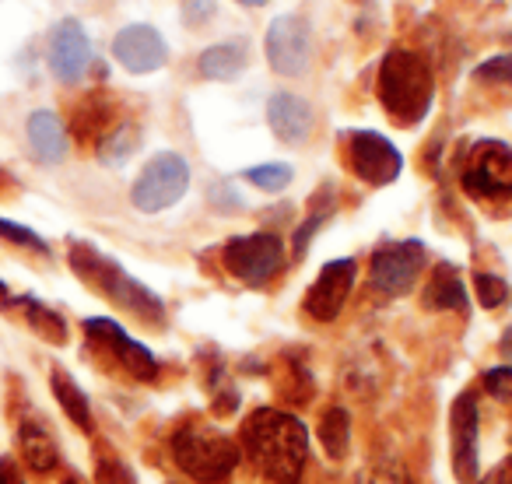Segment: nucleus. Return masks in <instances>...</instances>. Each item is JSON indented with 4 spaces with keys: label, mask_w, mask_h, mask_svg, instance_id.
<instances>
[{
    "label": "nucleus",
    "mask_w": 512,
    "mask_h": 484,
    "mask_svg": "<svg viewBox=\"0 0 512 484\" xmlns=\"http://www.w3.org/2000/svg\"><path fill=\"white\" fill-rule=\"evenodd\" d=\"M242 449L256 463V470H264L271 481L295 484L306 467L309 435L299 418L274 411V407H260L242 425Z\"/></svg>",
    "instance_id": "f257e3e1"
},
{
    "label": "nucleus",
    "mask_w": 512,
    "mask_h": 484,
    "mask_svg": "<svg viewBox=\"0 0 512 484\" xmlns=\"http://www.w3.org/2000/svg\"><path fill=\"white\" fill-rule=\"evenodd\" d=\"M435 81L428 64L411 50H390L379 64V102L400 127H414L428 116Z\"/></svg>",
    "instance_id": "f03ea898"
},
{
    "label": "nucleus",
    "mask_w": 512,
    "mask_h": 484,
    "mask_svg": "<svg viewBox=\"0 0 512 484\" xmlns=\"http://www.w3.org/2000/svg\"><path fill=\"white\" fill-rule=\"evenodd\" d=\"M71 267L95 288V292H102L109 302H116L120 309L141 316L144 323H155V327H162V323H165L162 299H158L155 292H148V288H144L137 278H130V274L116 264V260H109L106 253H99L95 246L74 242V246H71Z\"/></svg>",
    "instance_id": "7ed1b4c3"
},
{
    "label": "nucleus",
    "mask_w": 512,
    "mask_h": 484,
    "mask_svg": "<svg viewBox=\"0 0 512 484\" xmlns=\"http://www.w3.org/2000/svg\"><path fill=\"white\" fill-rule=\"evenodd\" d=\"M172 460H176L179 470L190 474L193 481L221 484L235 470L239 449H235V442L228 439L225 432L190 421V425H183L172 435Z\"/></svg>",
    "instance_id": "20e7f679"
},
{
    "label": "nucleus",
    "mask_w": 512,
    "mask_h": 484,
    "mask_svg": "<svg viewBox=\"0 0 512 484\" xmlns=\"http://www.w3.org/2000/svg\"><path fill=\"white\" fill-rule=\"evenodd\" d=\"M186 190H190V165H186V158L176 155V151H162V155H155L144 165L134 190H130V200H134L137 211L155 214L172 207L176 200H183Z\"/></svg>",
    "instance_id": "39448f33"
},
{
    "label": "nucleus",
    "mask_w": 512,
    "mask_h": 484,
    "mask_svg": "<svg viewBox=\"0 0 512 484\" xmlns=\"http://www.w3.org/2000/svg\"><path fill=\"white\" fill-rule=\"evenodd\" d=\"M221 260H225L232 278L246 281V285H267L285 264V242L274 232L239 235V239L225 242Z\"/></svg>",
    "instance_id": "423d86ee"
},
{
    "label": "nucleus",
    "mask_w": 512,
    "mask_h": 484,
    "mask_svg": "<svg viewBox=\"0 0 512 484\" xmlns=\"http://www.w3.org/2000/svg\"><path fill=\"white\" fill-rule=\"evenodd\" d=\"M463 190L470 197H509L512 193V148L502 141H477L463 162Z\"/></svg>",
    "instance_id": "0eeeda50"
},
{
    "label": "nucleus",
    "mask_w": 512,
    "mask_h": 484,
    "mask_svg": "<svg viewBox=\"0 0 512 484\" xmlns=\"http://www.w3.org/2000/svg\"><path fill=\"white\" fill-rule=\"evenodd\" d=\"M421 271H425V246L414 239L386 242L372 253V288L390 299L411 292Z\"/></svg>",
    "instance_id": "6e6552de"
},
{
    "label": "nucleus",
    "mask_w": 512,
    "mask_h": 484,
    "mask_svg": "<svg viewBox=\"0 0 512 484\" xmlns=\"http://www.w3.org/2000/svg\"><path fill=\"white\" fill-rule=\"evenodd\" d=\"M267 60L285 78H299L313 64V29L299 15H281L267 29Z\"/></svg>",
    "instance_id": "1a4fd4ad"
},
{
    "label": "nucleus",
    "mask_w": 512,
    "mask_h": 484,
    "mask_svg": "<svg viewBox=\"0 0 512 484\" xmlns=\"http://www.w3.org/2000/svg\"><path fill=\"white\" fill-rule=\"evenodd\" d=\"M348 141V162L351 172L358 179H365L369 186H386L400 176L404 169V158L400 151L386 141L383 134H372V130H355V134L344 137Z\"/></svg>",
    "instance_id": "9d476101"
},
{
    "label": "nucleus",
    "mask_w": 512,
    "mask_h": 484,
    "mask_svg": "<svg viewBox=\"0 0 512 484\" xmlns=\"http://www.w3.org/2000/svg\"><path fill=\"white\" fill-rule=\"evenodd\" d=\"M85 334L92 337L95 348L106 351V355L113 358L120 369H127L134 379H155L158 376L155 355H151L141 341H134L120 323L106 320V316H99V320H85Z\"/></svg>",
    "instance_id": "9b49d317"
},
{
    "label": "nucleus",
    "mask_w": 512,
    "mask_h": 484,
    "mask_svg": "<svg viewBox=\"0 0 512 484\" xmlns=\"http://www.w3.org/2000/svg\"><path fill=\"white\" fill-rule=\"evenodd\" d=\"M88 64H92V39L81 29L78 18H67V22L57 25L50 39V71L64 85H74V81L85 78Z\"/></svg>",
    "instance_id": "f8f14e48"
},
{
    "label": "nucleus",
    "mask_w": 512,
    "mask_h": 484,
    "mask_svg": "<svg viewBox=\"0 0 512 484\" xmlns=\"http://www.w3.org/2000/svg\"><path fill=\"white\" fill-rule=\"evenodd\" d=\"M355 285V260H334L320 271V278L313 281V288L306 292V313L320 323L337 320V313L344 309Z\"/></svg>",
    "instance_id": "ddd939ff"
},
{
    "label": "nucleus",
    "mask_w": 512,
    "mask_h": 484,
    "mask_svg": "<svg viewBox=\"0 0 512 484\" xmlns=\"http://www.w3.org/2000/svg\"><path fill=\"white\" fill-rule=\"evenodd\" d=\"M113 57L130 74H151L169 60V46H165V39L151 25H127L123 32H116Z\"/></svg>",
    "instance_id": "4468645a"
},
{
    "label": "nucleus",
    "mask_w": 512,
    "mask_h": 484,
    "mask_svg": "<svg viewBox=\"0 0 512 484\" xmlns=\"http://www.w3.org/2000/svg\"><path fill=\"white\" fill-rule=\"evenodd\" d=\"M453 474L460 484H474L481 460H477V400L460 393L453 400Z\"/></svg>",
    "instance_id": "2eb2a0df"
},
{
    "label": "nucleus",
    "mask_w": 512,
    "mask_h": 484,
    "mask_svg": "<svg viewBox=\"0 0 512 484\" xmlns=\"http://www.w3.org/2000/svg\"><path fill=\"white\" fill-rule=\"evenodd\" d=\"M267 123L288 144H302L313 130V106L292 92H278L267 102Z\"/></svg>",
    "instance_id": "dca6fc26"
},
{
    "label": "nucleus",
    "mask_w": 512,
    "mask_h": 484,
    "mask_svg": "<svg viewBox=\"0 0 512 484\" xmlns=\"http://www.w3.org/2000/svg\"><path fill=\"white\" fill-rule=\"evenodd\" d=\"M29 144H32V151H36L39 162H50V165L60 162V158L67 155V130H64V123H60V116L50 113V109L32 113Z\"/></svg>",
    "instance_id": "f3484780"
},
{
    "label": "nucleus",
    "mask_w": 512,
    "mask_h": 484,
    "mask_svg": "<svg viewBox=\"0 0 512 484\" xmlns=\"http://www.w3.org/2000/svg\"><path fill=\"white\" fill-rule=\"evenodd\" d=\"M18 442H22V453H25V463H29L36 474H46V470L57 467V442L53 435L46 432L43 421H22L18 428Z\"/></svg>",
    "instance_id": "a211bd4d"
},
{
    "label": "nucleus",
    "mask_w": 512,
    "mask_h": 484,
    "mask_svg": "<svg viewBox=\"0 0 512 484\" xmlns=\"http://www.w3.org/2000/svg\"><path fill=\"white\" fill-rule=\"evenodd\" d=\"M425 306L428 309H456V313L467 309V292H463L460 271H456L453 264H439L432 271V281H428V292H425Z\"/></svg>",
    "instance_id": "6ab92c4d"
},
{
    "label": "nucleus",
    "mask_w": 512,
    "mask_h": 484,
    "mask_svg": "<svg viewBox=\"0 0 512 484\" xmlns=\"http://www.w3.org/2000/svg\"><path fill=\"white\" fill-rule=\"evenodd\" d=\"M249 53H246V43H218L211 50L200 53V74L211 81H232L235 74L246 67Z\"/></svg>",
    "instance_id": "aec40b11"
},
{
    "label": "nucleus",
    "mask_w": 512,
    "mask_h": 484,
    "mask_svg": "<svg viewBox=\"0 0 512 484\" xmlns=\"http://www.w3.org/2000/svg\"><path fill=\"white\" fill-rule=\"evenodd\" d=\"M50 386H53V397L60 400V407H64L67 418H71L78 428H92V407H88V397L81 393V386L74 383L64 369H53Z\"/></svg>",
    "instance_id": "412c9836"
},
{
    "label": "nucleus",
    "mask_w": 512,
    "mask_h": 484,
    "mask_svg": "<svg viewBox=\"0 0 512 484\" xmlns=\"http://www.w3.org/2000/svg\"><path fill=\"white\" fill-rule=\"evenodd\" d=\"M320 442L334 460H341L348 453V442H351V418L344 407H330L320 421Z\"/></svg>",
    "instance_id": "4be33fe9"
},
{
    "label": "nucleus",
    "mask_w": 512,
    "mask_h": 484,
    "mask_svg": "<svg viewBox=\"0 0 512 484\" xmlns=\"http://www.w3.org/2000/svg\"><path fill=\"white\" fill-rule=\"evenodd\" d=\"M137 144H141V134H137L134 123H120L113 134L102 137L99 158H102V162H109V165H120V162H127V158L134 155Z\"/></svg>",
    "instance_id": "5701e85b"
},
{
    "label": "nucleus",
    "mask_w": 512,
    "mask_h": 484,
    "mask_svg": "<svg viewBox=\"0 0 512 484\" xmlns=\"http://www.w3.org/2000/svg\"><path fill=\"white\" fill-rule=\"evenodd\" d=\"M18 306L25 309V316H29V323L39 330V334L46 337V341H53V344H64L67 341V327H64V320H60L53 309H46V306H39L36 299H22Z\"/></svg>",
    "instance_id": "b1692460"
},
{
    "label": "nucleus",
    "mask_w": 512,
    "mask_h": 484,
    "mask_svg": "<svg viewBox=\"0 0 512 484\" xmlns=\"http://www.w3.org/2000/svg\"><path fill=\"white\" fill-rule=\"evenodd\" d=\"M246 179L253 186H260V190L278 193V190H285V186L292 183V165H285V162L253 165V169H246Z\"/></svg>",
    "instance_id": "393cba45"
},
{
    "label": "nucleus",
    "mask_w": 512,
    "mask_h": 484,
    "mask_svg": "<svg viewBox=\"0 0 512 484\" xmlns=\"http://www.w3.org/2000/svg\"><path fill=\"white\" fill-rule=\"evenodd\" d=\"M477 81H488V85H509L512 88V53H502V57L484 60L474 71Z\"/></svg>",
    "instance_id": "a878e982"
},
{
    "label": "nucleus",
    "mask_w": 512,
    "mask_h": 484,
    "mask_svg": "<svg viewBox=\"0 0 512 484\" xmlns=\"http://www.w3.org/2000/svg\"><path fill=\"white\" fill-rule=\"evenodd\" d=\"M474 285H477V299H481V306H488V309L502 306V302L509 299V285H505L502 278H495V274H477Z\"/></svg>",
    "instance_id": "bb28decb"
},
{
    "label": "nucleus",
    "mask_w": 512,
    "mask_h": 484,
    "mask_svg": "<svg viewBox=\"0 0 512 484\" xmlns=\"http://www.w3.org/2000/svg\"><path fill=\"white\" fill-rule=\"evenodd\" d=\"M484 386H488L491 397L512 400V365H498V369H488V376H484Z\"/></svg>",
    "instance_id": "cd10ccee"
},
{
    "label": "nucleus",
    "mask_w": 512,
    "mask_h": 484,
    "mask_svg": "<svg viewBox=\"0 0 512 484\" xmlns=\"http://www.w3.org/2000/svg\"><path fill=\"white\" fill-rule=\"evenodd\" d=\"M0 235H4V239H11V242H22V246H32V250H39V253H46V242L39 239L36 232L15 225V221H8V218H0Z\"/></svg>",
    "instance_id": "c85d7f7f"
},
{
    "label": "nucleus",
    "mask_w": 512,
    "mask_h": 484,
    "mask_svg": "<svg viewBox=\"0 0 512 484\" xmlns=\"http://www.w3.org/2000/svg\"><path fill=\"white\" fill-rule=\"evenodd\" d=\"M99 484H134V481H130V470L123 467L116 456H102L99 460Z\"/></svg>",
    "instance_id": "c756f323"
},
{
    "label": "nucleus",
    "mask_w": 512,
    "mask_h": 484,
    "mask_svg": "<svg viewBox=\"0 0 512 484\" xmlns=\"http://www.w3.org/2000/svg\"><path fill=\"white\" fill-rule=\"evenodd\" d=\"M183 11H186V22L197 29V25H204L214 15V0H183Z\"/></svg>",
    "instance_id": "7c9ffc66"
},
{
    "label": "nucleus",
    "mask_w": 512,
    "mask_h": 484,
    "mask_svg": "<svg viewBox=\"0 0 512 484\" xmlns=\"http://www.w3.org/2000/svg\"><path fill=\"white\" fill-rule=\"evenodd\" d=\"M327 218H330V207H327V211H320V214H309V218H306V225H302V232L295 235V253H306V246H309V235H313L316 228H320Z\"/></svg>",
    "instance_id": "2f4dec72"
},
{
    "label": "nucleus",
    "mask_w": 512,
    "mask_h": 484,
    "mask_svg": "<svg viewBox=\"0 0 512 484\" xmlns=\"http://www.w3.org/2000/svg\"><path fill=\"white\" fill-rule=\"evenodd\" d=\"M372 484H414V481H411V474H407L404 467H397V463H386V467L376 470Z\"/></svg>",
    "instance_id": "473e14b6"
},
{
    "label": "nucleus",
    "mask_w": 512,
    "mask_h": 484,
    "mask_svg": "<svg viewBox=\"0 0 512 484\" xmlns=\"http://www.w3.org/2000/svg\"><path fill=\"white\" fill-rule=\"evenodd\" d=\"M477 484H512V456H509V460L498 463V467L491 470V474L484 477V481H477Z\"/></svg>",
    "instance_id": "72a5a7b5"
},
{
    "label": "nucleus",
    "mask_w": 512,
    "mask_h": 484,
    "mask_svg": "<svg viewBox=\"0 0 512 484\" xmlns=\"http://www.w3.org/2000/svg\"><path fill=\"white\" fill-rule=\"evenodd\" d=\"M0 484H22V474L11 460H0Z\"/></svg>",
    "instance_id": "f704fd0d"
},
{
    "label": "nucleus",
    "mask_w": 512,
    "mask_h": 484,
    "mask_svg": "<svg viewBox=\"0 0 512 484\" xmlns=\"http://www.w3.org/2000/svg\"><path fill=\"white\" fill-rule=\"evenodd\" d=\"M502 355L512 358V330H505V337H502Z\"/></svg>",
    "instance_id": "c9c22d12"
},
{
    "label": "nucleus",
    "mask_w": 512,
    "mask_h": 484,
    "mask_svg": "<svg viewBox=\"0 0 512 484\" xmlns=\"http://www.w3.org/2000/svg\"><path fill=\"white\" fill-rule=\"evenodd\" d=\"M239 4H246V8H260V4H267V0H239Z\"/></svg>",
    "instance_id": "e433bc0d"
},
{
    "label": "nucleus",
    "mask_w": 512,
    "mask_h": 484,
    "mask_svg": "<svg viewBox=\"0 0 512 484\" xmlns=\"http://www.w3.org/2000/svg\"><path fill=\"white\" fill-rule=\"evenodd\" d=\"M67 484H88V481H81V477H71V481H67Z\"/></svg>",
    "instance_id": "4c0bfd02"
},
{
    "label": "nucleus",
    "mask_w": 512,
    "mask_h": 484,
    "mask_svg": "<svg viewBox=\"0 0 512 484\" xmlns=\"http://www.w3.org/2000/svg\"><path fill=\"white\" fill-rule=\"evenodd\" d=\"M0 292H4V285H0Z\"/></svg>",
    "instance_id": "58836bf2"
}]
</instances>
